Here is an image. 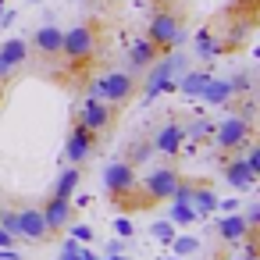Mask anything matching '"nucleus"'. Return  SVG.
I'll return each mask as SVG.
<instances>
[{
	"instance_id": "f257e3e1",
	"label": "nucleus",
	"mask_w": 260,
	"mask_h": 260,
	"mask_svg": "<svg viewBox=\"0 0 260 260\" xmlns=\"http://www.w3.org/2000/svg\"><path fill=\"white\" fill-rule=\"evenodd\" d=\"M146 40L160 50V54H171L185 43V15L171 11V8H157V15L150 18L146 25Z\"/></svg>"
},
{
	"instance_id": "f03ea898",
	"label": "nucleus",
	"mask_w": 260,
	"mask_h": 260,
	"mask_svg": "<svg viewBox=\"0 0 260 260\" xmlns=\"http://www.w3.org/2000/svg\"><path fill=\"white\" fill-rule=\"evenodd\" d=\"M96 50H100V25L96 22H79V25L64 29L61 54L68 64H93Z\"/></svg>"
},
{
	"instance_id": "7ed1b4c3",
	"label": "nucleus",
	"mask_w": 260,
	"mask_h": 260,
	"mask_svg": "<svg viewBox=\"0 0 260 260\" xmlns=\"http://www.w3.org/2000/svg\"><path fill=\"white\" fill-rule=\"evenodd\" d=\"M182 68H185V54H178V50H171V54H164L157 64H150V68H146V86H143L146 104L157 100L160 93H178L175 72H182Z\"/></svg>"
},
{
	"instance_id": "20e7f679",
	"label": "nucleus",
	"mask_w": 260,
	"mask_h": 260,
	"mask_svg": "<svg viewBox=\"0 0 260 260\" xmlns=\"http://www.w3.org/2000/svg\"><path fill=\"white\" fill-rule=\"evenodd\" d=\"M136 89H139L136 72H107L104 79H96V82L89 86V96H96V100H104V104H111V107H121L125 100L136 96Z\"/></svg>"
},
{
	"instance_id": "39448f33",
	"label": "nucleus",
	"mask_w": 260,
	"mask_h": 260,
	"mask_svg": "<svg viewBox=\"0 0 260 260\" xmlns=\"http://www.w3.org/2000/svg\"><path fill=\"white\" fill-rule=\"evenodd\" d=\"M104 185H107V196L114 203H125L132 207V192L139 189V178H136V168L128 160H114L104 168Z\"/></svg>"
},
{
	"instance_id": "423d86ee",
	"label": "nucleus",
	"mask_w": 260,
	"mask_h": 260,
	"mask_svg": "<svg viewBox=\"0 0 260 260\" xmlns=\"http://www.w3.org/2000/svg\"><path fill=\"white\" fill-rule=\"evenodd\" d=\"M214 136H217V146H221L224 153H239V150H246L249 139H253V121L232 114V118H224V121L214 128Z\"/></svg>"
},
{
	"instance_id": "0eeeda50",
	"label": "nucleus",
	"mask_w": 260,
	"mask_h": 260,
	"mask_svg": "<svg viewBox=\"0 0 260 260\" xmlns=\"http://www.w3.org/2000/svg\"><path fill=\"white\" fill-rule=\"evenodd\" d=\"M178 182H182V175H178L175 168H157V171H150L146 182H143V203L153 207V203H160V200H171V192H175Z\"/></svg>"
},
{
	"instance_id": "6e6552de",
	"label": "nucleus",
	"mask_w": 260,
	"mask_h": 260,
	"mask_svg": "<svg viewBox=\"0 0 260 260\" xmlns=\"http://www.w3.org/2000/svg\"><path fill=\"white\" fill-rule=\"evenodd\" d=\"M96 143H100V132H93V128H86V125H72V132H68V143H64V157L72 160V164H82V160H89V153L96 150Z\"/></svg>"
},
{
	"instance_id": "1a4fd4ad",
	"label": "nucleus",
	"mask_w": 260,
	"mask_h": 260,
	"mask_svg": "<svg viewBox=\"0 0 260 260\" xmlns=\"http://www.w3.org/2000/svg\"><path fill=\"white\" fill-rule=\"evenodd\" d=\"M114 111L118 107H111V104H104V100H96V96H89V100H82V107H79V125H86V128H93V132H107L111 128V121H114Z\"/></svg>"
},
{
	"instance_id": "9d476101",
	"label": "nucleus",
	"mask_w": 260,
	"mask_h": 260,
	"mask_svg": "<svg viewBox=\"0 0 260 260\" xmlns=\"http://www.w3.org/2000/svg\"><path fill=\"white\" fill-rule=\"evenodd\" d=\"M18 239H29V242H47L50 239L40 207H18Z\"/></svg>"
},
{
	"instance_id": "9b49d317",
	"label": "nucleus",
	"mask_w": 260,
	"mask_h": 260,
	"mask_svg": "<svg viewBox=\"0 0 260 260\" xmlns=\"http://www.w3.org/2000/svg\"><path fill=\"white\" fill-rule=\"evenodd\" d=\"M40 210H43V221H47V232H50V235H61V232L72 224V200L50 196Z\"/></svg>"
},
{
	"instance_id": "f8f14e48",
	"label": "nucleus",
	"mask_w": 260,
	"mask_h": 260,
	"mask_svg": "<svg viewBox=\"0 0 260 260\" xmlns=\"http://www.w3.org/2000/svg\"><path fill=\"white\" fill-rule=\"evenodd\" d=\"M61 40H64V29L61 25H40L36 36H32V50L40 57H57L61 54Z\"/></svg>"
},
{
	"instance_id": "ddd939ff",
	"label": "nucleus",
	"mask_w": 260,
	"mask_h": 260,
	"mask_svg": "<svg viewBox=\"0 0 260 260\" xmlns=\"http://www.w3.org/2000/svg\"><path fill=\"white\" fill-rule=\"evenodd\" d=\"M150 143H153V150H157V153L175 157V153L182 150V143H185V128H182L178 121H171V125H164V128H160V132L150 139Z\"/></svg>"
},
{
	"instance_id": "4468645a",
	"label": "nucleus",
	"mask_w": 260,
	"mask_h": 260,
	"mask_svg": "<svg viewBox=\"0 0 260 260\" xmlns=\"http://www.w3.org/2000/svg\"><path fill=\"white\" fill-rule=\"evenodd\" d=\"M224 178H228V185L232 189H239V192H249L253 185H256V175L246 168V160L242 157H224Z\"/></svg>"
},
{
	"instance_id": "2eb2a0df",
	"label": "nucleus",
	"mask_w": 260,
	"mask_h": 260,
	"mask_svg": "<svg viewBox=\"0 0 260 260\" xmlns=\"http://www.w3.org/2000/svg\"><path fill=\"white\" fill-rule=\"evenodd\" d=\"M157 61H160V50H157L146 36L136 40V43L128 47V68H132V72H146V68L157 64Z\"/></svg>"
},
{
	"instance_id": "dca6fc26",
	"label": "nucleus",
	"mask_w": 260,
	"mask_h": 260,
	"mask_svg": "<svg viewBox=\"0 0 260 260\" xmlns=\"http://www.w3.org/2000/svg\"><path fill=\"white\" fill-rule=\"evenodd\" d=\"M217 235H221L224 242H242V239H249V235H256V232H249V224H246L242 214H224V217L217 221Z\"/></svg>"
},
{
	"instance_id": "f3484780",
	"label": "nucleus",
	"mask_w": 260,
	"mask_h": 260,
	"mask_svg": "<svg viewBox=\"0 0 260 260\" xmlns=\"http://www.w3.org/2000/svg\"><path fill=\"white\" fill-rule=\"evenodd\" d=\"M192 210L200 217H207V214L217 210V192L210 189V182H192Z\"/></svg>"
},
{
	"instance_id": "a211bd4d",
	"label": "nucleus",
	"mask_w": 260,
	"mask_h": 260,
	"mask_svg": "<svg viewBox=\"0 0 260 260\" xmlns=\"http://www.w3.org/2000/svg\"><path fill=\"white\" fill-rule=\"evenodd\" d=\"M210 79H214V75H210L207 68H192V72H185V75L178 79V93H182V96H192V100H196V96L203 93V86H207Z\"/></svg>"
},
{
	"instance_id": "6ab92c4d",
	"label": "nucleus",
	"mask_w": 260,
	"mask_h": 260,
	"mask_svg": "<svg viewBox=\"0 0 260 260\" xmlns=\"http://www.w3.org/2000/svg\"><path fill=\"white\" fill-rule=\"evenodd\" d=\"M200 100H203V104H210V107H221V104H228V100H235V96H232L228 79H210V82L203 86Z\"/></svg>"
},
{
	"instance_id": "aec40b11",
	"label": "nucleus",
	"mask_w": 260,
	"mask_h": 260,
	"mask_svg": "<svg viewBox=\"0 0 260 260\" xmlns=\"http://www.w3.org/2000/svg\"><path fill=\"white\" fill-rule=\"evenodd\" d=\"M25 57H29V43H25V40H18V36H15V40H8L4 47H0V61H4L11 72H15V68H22V64H25Z\"/></svg>"
},
{
	"instance_id": "412c9836",
	"label": "nucleus",
	"mask_w": 260,
	"mask_h": 260,
	"mask_svg": "<svg viewBox=\"0 0 260 260\" xmlns=\"http://www.w3.org/2000/svg\"><path fill=\"white\" fill-rule=\"evenodd\" d=\"M82 182V175H79V168L72 164V168H64L61 171V178H57V185H54V196H61V200H72V192H75V185Z\"/></svg>"
},
{
	"instance_id": "4be33fe9",
	"label": "nucleus",
	"mask_w": 260,
	"mask_h": 260,
	"mask_svg": "<svg viewBox=\"0 0 260 260\" xmlns=\"http://www.w3.org/2000/svg\"><path fill=\"white\" fill-rule=\"evenodd\" d=\"M196 57H200V61H214V57H221V54H217V40H214L210 29H200V32H196Z\"/></svg>"
},
{
	"instance_id": "5701e85b",
	"label": "nucleus",
	"mask_w": 260,
	"mask_h": 260,
	"mask_svg": "<svg viewBox=\"0 0 260 260\" xmlns=\"http://www.w3.org/2000/svg\"><path fill=\"white\" fill-rule=\"evenodd\" d=\"M168 221L178 228V224H196L200 221V214L192 210V203H175L171 200V214H168Z\"/></svg>"
},
{
	"instance_id": "b1692460",
	"label": "nucleus",
	"mask_w": 260,
	"mask_h": 260,
	"mask_svg": "<svg viewBox=\"0 0 260 260\" xmlns=\"http://www.w3.org/2000/svg\"><path fill=\"white\" fill-rule=\"evenodd\" d=\"M168 246L175 249V256H189V253H196V249H200V239H196V235H175Z\"/></svg>"
},
{
	"instance_id": "393cba45",
	"label": "nucleus",
	"mask_w": 260,
	"mask_h": 260,
	"mask_svg": "<svg viewBox=\"0 0 260 260\" xmlns=\"http://www.w3.org/2000/svg\"><path fill=\"white\" fill-rule=\"evenodd\" d=\"M150 153H153V143H150V139H139V143H132V150H128V164L136 168V164L150 160Z\"/></svg>"
},
{
	"instance_id": "a878e982",
	"label": "nucleus",
	"mask_w": 260,
	"mask_h": 260,
	"mask_svg": "<svg viewBox=\"0 0 260 260\" xmlns=\"http://www.w3.org/2000/svg\"><path fill=\"white\" fill-rule=\"evenodd\" d=\"M0 228H4L8 235H15V239H18V210H11V207L0 210Z\"/></svg>"
},
{
	"instance_id": "bb28decb",
	"label": "nucleus",
	"mask_w": 260,
	"mask_h": 260,
	"mask_svg": "<svg viewBox=\"0 0 260 260\" xmlns=\"http://www.w3.org/2000/svg\"><path fill=\"white\" fill-rule=\"evenodd\" d=\"M214 121H207V118H200V121H192V128H185V136L189 139H203V136H214Z\"/></svg>"
},
{
	"instance_id": "cd10ccee",
	"label": "nucleus",
	"mask_w": 260,
	"mask_h": 260,
	"mask_svg": "<svg viewBox=\"0 0 260 260\" xmlns=\"http://www.w3.org/2000/svg\"><path fill=\"white\" fill-rule=\"evenodd\" d=\"M150 235L160 239V242H171V239H175V224H171V221H153V224H150Z\"/></svg>"
},
{
	"instance_id": "c85d7f7f",
	"label": "nucleus",
	"mask_w": 260,
	"mask_h": 260,
	"mask_svg": "<svg viewBox=\"0 0 260 260\" xmlns=\"http://www.w3.org/2000/svg\"><path fill=\"white\" fill-rule=\"evenodd\" d=\"M68 232H72L75 242H96V232L89 224H68Z\"/></svg>"
},
{
	"instance_id": "c756f323",
	"label": "nucleus",
	"mask_w": 260,
	"mask_h": 260,
	"mask_svg": "<svg viewBox=\"0 0 260 260\" xmlns=\"http://www.w3.org/2000/svg\"><path fill=\"white\" fill-rule=\"evenodd\" d=\"M228 86H232V96L249 93V75H235V79H228Z\"/></svg>"
},
{
	"instance_id": "7c9ffc66",
	"label": "nucleus",
	"mask_w": 260,
	"mask_h": 260,
	"mask_svg": "<svg viewBox=\"0 0 260 260\" xmlns=\"http://www.w3.org/2000/svg\"><path fill=\"white\" fill-rule=\"evenodd\" d=\"M242 217H246V224H249V232H256V224H260V203H249V210H246Z\"/></svg>"
},
{
	"instance_id": "2f4dec72",
	"label": "nucleus",
	"mask_w": 260,
	"mask_h": 260,
	"mask_svg": "<svg viewBox=\"0 0 260 260\" xmlns=\"http://www.w3.org/2000/svg\"><path fill=\"white\" fill-rule=\"evenodd\" d=\"M114 235L128 239V235H132V221H128V217H114Z\"/></svg>"
},
{
	"instance_id": "473e14b6",
	"label": "nucleus",
	"mask_w": 260,
	"mask_h": 260,
	"mask_svg": "<svg viewBox=\"0 0 260 260\" xmlns=\"http://www.w3.org/2000/svg\"><path fill=\"white\" fill-rule=\"evenodd\" d=\"M217 210H224V214H239V200L232 196V200H217Z\"/></svg>"
},
{
	"instance_id": "72a5a7b5",
	"label": "nucleus",
	"mask_w": 260,
	"mask_h": 260,
	"mask_svg": "<svg viewBox=\"0 0 260 260\" xmlns=\"http://www.w3.org/2000/svg\"><path fill=\"white\" fill-rule=\"evenodd\" d=\"M125 239H114V242H107V256H118V253H125Z\"/></svg>"
},
{
	"instance_id": "f704fd0d",
	"label": "nucleus",
	"mask_w": 260,
	"mask_h": 260,
	"mask_svg": "<svg viewBox=\"0 0 260 260\" xmlns=\"http://www.w3.org/2000/svg\"><path fill=\"white\" fill-rule=\"evenodd\" d=\"M79 260H100V256H96L89 246H79Z\"/></svg>"
},
{
	"instance_id": "c9c22d12",
	"label": "nucleus",
	"mask_w": 260,
	"mask_h": 260,
	"mask_svg": "<svg viewBox=\"0 0 260 260\" xmlns=\"http://www.w3.org/2000/svg\"><path fill=\"white\" fill-rule=\"evenodd\" d=\"M8 246H15V235H8L4 228H0V249H8Z\"/></svg>"
},
{
	"instance_id": "e433bc0d",
	"label": "nucleus",
	"mask_w": 260,
	"mask_h": 260,
	"mask_svg": "<svg viewBox=\"0 0 260 260\" xmlns=\"http://www.w3.org/2000/svg\"><path fill=\"white\" fill-rule=\"evenodd\" d=\"M8 79H11V68H8L4 61H0V82H8Z\"/></svg>"
},
{
	"instance_id": "4c0bfd02",
	"label": "nucleus",
	"mask_w": 260,
	"mask_h": 260,
	"mask_svg": "<svg viewBox=\"0 0 260 260\" xmlns=\"http://www.w3.org/2000/svg\"><path fill=\"white\" fill-rule=\"evenodd\" d=\"M153 4H157V8H171V4H175V0H153Z\"/></svg>"
},
{
	"instance_id": "58836bf2",
	"label": "nucleus",
	"mask_w": 260,
	"mask_h": 260,
	"mask_svg": "<svg viewBox=\"0 0 260 260\" xmlns=\"http://www.w3.org/2000/svg\"><path fill=\"white\" fill-rule=\"evenodd\" d=\"M107 260H128V256H125V253H118V256H107Z\"/></svg>"
},
{
	"instance_id": "ea45409f",
	"label": "nucleus",
	"mask_w": 260,
	"mask_h": 260,
	"mask_svg": "<svg viewBox=\"0 0 260 260\" xmlns=\"http://www.w3.org/2000/svg\"><path fill=\"white\" fill-rule=\"evenodd\" d=\"M164 260H182V256H164Z\"/></svg>"
},
{
	"instance_id": "a19ab883",
	"label": "nucleus",
	"mask_w": 260,
	"mask_h": 260,
	"mask_svg": "<svg viewBox=\"0 0 260 260\" xmlns=\"http://www.w3.org/2000/svg\"><path fill=\"white\" fill-rule=\"evenodd\" d=\"M217 260H235V256H217Z\"/></svg>"
},
{
	"instance_id": "79ce46f5",
	"label": "nucleus",
	"mask_w": 260,
	"mask_h": 260,
	"mask_svg": "<svg viewBox=\"0 0 260 260\" xmlns=\"http://www.w3.org/2000/svg\"><path fill=\"white\" fill-rule=\"evenodd\" d=\"M0 15H4V0H0Z\"/></svg>"
},
{
	"instance_id": "37998d69",
	"label": "nucleus",
	"mask_w": 260,
	"mask_h": 260,
	"mask_svg": "<svg viewBox=\"0 0 260 260\" xmlns=\"http://www.w3.org/2000/svg\"><path fill=\"white\" fill-rule=\"evenodd\" d=\"M29 4H40V0H29Z\"/></svg>"
}]
</instances>
